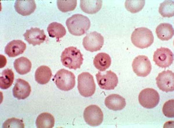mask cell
Here are the masks:
<instances>
[{"label": "cell", "instance_id": "2", "mask_svg": "<svg viewBox=\"0 0 174 128\" xmlns=\"http://www.w3.org/2000/svg\"><path fill=\"white\" fill-rule=\"evenodd\" d=\"M79 50L76 47L70 46L66 48L61 56L63 65L70 69L76 70L79 69L84 59Z\"/></svg>", "mask_w": 174, "mask_h": 128}, {"label": "cell", "instance_id": "1", "mask_svg": "<svg viewBox=\"0 0 174 128\" xmlns=\"http://www.w3.org/2000/svg\"><path fill=\"white\" fill-rule=\"evenodd\" d=\"M66 24L70 33L75 36H81L89 29L90 22L88 18L81 14H75L68 18Z\"/></svg>", "mask_w": 174, "mask_h": 128}, {"label": "cell", "instance_id": "16", "mask_svg": "<svg viewBox=\"0 0 174 128\" xmlns=\"http://www.w3.org/2000/svg\"><path fill=\"white\" fill-rule=\"evenodd\" d=\"M16 11L23 16H28L33 13L36 6L33 0H16L14 4Z\"/></svg>", "mask_w": 174, "mask_h": 128}, {"label": "cell", "instance_id": "10", "mask_svg": "<svg viewBox=\"0 0 174 128\" xmlns=\"http://www.w3.org/2000/svg\"><path fill=\"white\" fill-rule=\"evenodd\" d=\"M104 43L103 37L101 34L96 31L88 34L83 40V45L85 49L92 52L100 50Z\"/></svg>", "mask_w": 174, "mask_h": 128}, {"label": "cell", "instance_id": "19", "mask_svg": "<svg viewBox=\"0 0 174 128\" xmlns=\"http://www.w3.org/2000/svg\"><path fill=\"white\" fill-rule=\"evenodd\" d=\"M111 60L107 54L100 52L97 54L93 60V64L97 69L101 71H105L108 68L111 64Z\"/></svg>", "mask_w": 174, "mask_h": 128}, {"label": "cell", "instance_id": "12", "mask_svg": "<svg viewBox=\"0 0 174 128\" xmlns=\"http://www.w3.org/2000/svg\"><path fill=\"white\" fill-rule=\"evenodd\" d=\"M157 87L161 90L166 92L174 90V74L168 70L160 73L156 78Z\"/></svg>", "mask_w": 174, "mask_h": 128}, {"label": "cell", "instance_id": "24", "mask_svg": "<svg viewBox=\"0 0 174 128\" xmlns=\"http://www.w3.org/2000/svg\"><path fill=\"white\" fill-rule=\"evenodd\" d=\"M55 121L54 118L51 114L44 112L38 116L36 124L37 128H52L54 126Z\"/></svg>", "mask_w": 174, "mask_h": 128}, {"label": "cell", "instance_id": "27", "mask_svg": "<svg viewBox=\"0 0 174 128\" xmlns=\"http://www.w3.org/2000/svg\"><path fill=\"white\" fill-rule=\"evenodd\" d=\"M145 0H126L125 6L126 9L132 13L138 12L144 7Z\"/></svg>", "mask_w": 174, "mask_h": 128}, {"label": "cell", "instance_id": "18", "mask_svg": "<svg viewBox=\"0 0 174 128\" xmlns=\"http://www.w3.org/2000/svg\"><path fill=\"white\" fill-rule=\"evenodd\" d=\"M156 33L158 37L162 41H168L174 35V29L171 25L168 23L160 24L156 27Z\"/></svg>", "mask_w": 174, "mask_h": 128}, {"label": "cell", "instance_id": "6", "mask_svg": "<svg viewBox=\"0 0 174 128\" xmlns=\"http://www.w3.org/2000/svg\"><path fill=\"white\" fill-rule=\"evenodd\" d=\"M160 95L154 89L147 88L140 93L138 100L140 104L144 108L151 109L156 107L160 101Z\"/></svg>", "mask_w": 174, "mask_h": 128}, {"label": "cell", "instance_id": "15", "mask_svg": "<svg viewBox=\"0 0 174 128\" xmlns=\"http://www.w3.org/2000/svg\"><path fill=\"white\" fill-rule=\"evenodd\" d=\"M26 47V44L22 40H14L7 44L5 52L9 57H14L23 54Z\"/></svg>", "mask_w": 174, "mask_h": 128}, {"label": "cell", "instance_id": "17", "mask_svg": "<svg viewBox=\"0 0 174 128\" xmlns=\"http://www.w3.org/2000/svg\"><path fill=\"white\" fill-rule=\"evenodd\" d=\"M105 104L109 109L117 111L123 109L126 105V102L125 99L120 95L112 94L106 97Z\"/></svg>", "mask_w": 174, "mask_h": 128}, {"label": "cell", "instance_id": "11", "mask_svg": "<svg viewBox=\"0 0 174 128\" xmlns=\"http://www.w3.org/2000/svg\"><path fill=\"white\" fill-rule=\"evenodd\" d=\"M133 70L138 76L145 77L150 73L152 65L148 58L145 55H139L133 60L132 63Z\"/></svg>", "mask_w": 174, "mask_h": 128}, {"label": "cell", "instance_id": "14", "mask_svg": "<svg viewBox=\"0 0 174 128\" xmlns=\"http://www.w3.org/2000/svg\"><path fill=\"white\" fill-rule=\"evenodd\" d=\"M31 92L30 86L27 82L21 78L16 80L12 89L14 97L18 99H24L29 96Z\"/></svg>", "mask_w": 174, "mask_h": 128}, {"label": "cell", "instance_id": "5", "mask_svg": "<svg viewBox=\"0 0 174 128\" xmlns=\"http://www.w3.org/2000/svg\"><path fill=\"white\" fill-rule=\"evenodd\" d=\"M77 88L82 96L88 97L94 94L96 85L93 76L88 72H83L78 77Z\"/></svg>", "mask_w": 174, "mask_h": 128}, {"label": "cell", "instance_id": "20", "mask_svg": "<svg viewBox=\"0 0 174 128\" xmlns=\"http://www.w3.org/2000/svg\"><path fill=\"white\" fill-rule=\"evenodd\" d=\"M52 76L51 69L46 65L38 67L35 73V79L39 84H44L48 82Z\"/></svg>", "mask_w": 174, "mask_h": 128}, {"label": "cell", "instance_id": "9", "mask_svg": "<svg viewBox=\"0 0 174 128\" xmlns=\"http://www.w3.org/2000/svg\"><path fill=\"white\" fill-rule=\"evenodd\" d=\"M173 59V54L167 48L161 47L157 48L154 52L153 56V61L155 64L162 68H166L170 66Z\"/></svg>", "mask_w": 174, "mask_h": 128}, {"label": "cell", "instance_id": "21", "mask_svg": "<svg viewBox=\"0 0 174 128\" xmlns=\"http://www.w3.org/2000/svg\"><path fill=\"white\" fill-rule=\"evenodd\" d=\"M102 0H81L80 7L85 13L92 14L97 12L101 9Z\"/></svg>", "mask_w": 174, "mask_h": 128}, {"label": "cell", "instance_id": "8", "mask_svg": "<svg viewBox=\"0 0 174 128\" xmlns=\"http://www.w3.org/2000/svg\"><path fill=\"white\" fill-rule=\"evenodd\" d=\"M96 76L99 86L102 89H114L118 83L117 75L110 70L107 71L105 74L98 71Z\"/></svg>", "mask_w": 174, "mask_h": 128}, {"label": "cell", "instance_id": "28", "mask_svg": "<svg viewBox=\"0 0 174 128\" xmlns=\"http://www.w3.org/2000/svg\"><path fill=\"white\" fill-rule=\"evenodd\" d=\"M77 3L76 0L57 1L58 8L63 12L73 10L76 7Z\"/></svg>", "mask_w": 174, "mask_h": 128}, {"label": "cell", "instance_id": "4", "mask_svg": "<svg viewBox=\"0 0 174 128\" xmlns=\"http://www.w3.org/2000/svg\"><path fill=\"white\" fill-rule=\"evenodd\" d=\"M75 78L74 74L72 72L62 69L56 73L53 80L58 89L62 91H67L74 87Z\"/></svg>", "mask_w": 174, "mask_h": 128}, {"label": "cell", "instance_id": "29", "mask_svg": "<svg viewBox=\"0 0 174 128\" xmlns=\"http://www.w3.org/2000/svg\"><path fill=\"white\" fill-rule=\"evenodd\" d=\"M24 125L22 120L15 118H9L5 121L3 125V128H24Z\"/></svg>", "mask_w": 174, "mask_h": 128}, {"label": "cell", "instance_id": "25", "mask_svg": "<svg viewBox=\"0 0 174 128\" xmlns=\"http://www.w3.org/2000/svg\"><path fill=\"white\" fill-rule=\"evenodd\" d=\"M14 78V74L11 69L7 68L4 70L0 77L1 89H6L9 88L13 83Z\"/></svg>", "mask_w": 174, "mask_h": 128}, {"label": "cell", "instance_id": "26", "mask_svg": "<svg viewBox=\"0 0 174 128\" xmlns=\"http://www.w3.org/2000/svg\"><path fill=\"white\" fill-rule=\"evenodd\" d=\"M174 1L165 0L160 4L159 12L163 17H170L174 16Z\"/></svg>", "mask_w": 174, "mask_h": 128}, {"label": "cell", "instance_id": "23", "mask_svg": "<svg viewBox=\"0 0 174 128\" xmlns=\"http://www.w3.org/2000/svg\"><path fill=\"white\" fill-rule=\"evenodd\" d=\"M14 66L19 74L24 75L30 71L32 63L28 58L21 57L15 60L14 63Z\"/></svg>", "mask_w": 174, "mask_h": 128}, {"label": "cell", "instance_id": "3", "mask_svg": "<svg viewBox=\"0 0 174 128\" xmlns=\"http://www.w3.org/2000/svg\"><path fill=\"white\" fill-rule=\"evenodd\" d=\"M131 39L135 46L143 49L151 46L154 38L151 31L147 28L141 27L135 29L131 34Z\"/></svg>", "mask_w": 174, "mask_h": 128}, {"label": "cell", "instance_id": "30", "mask_svg": "<svg viewBox=\"0 0 174 128\" xmlns=\"http://www.w3.org/2000/svg\"><path fill=\"white\" fill-rule=\"evenodd\" d=\"M162 112L167 117L173 118L174 117V100L171 99L166 101L162 108Z\"/></svg>", "mask_w": 174, "mask_h": 128}, {"label": "cell", "instance_id": "7", "mask_svg": "<svg viewBox=\"0 0 174 128\" xmlns=\"http://www.w3.org/2000/svg\"><path fill=\"white\" fill-rule=\"evenodd\" d=\"M84 117L86 123L92 126H96L102 123L103 114L98 106L92 105L87 107L84 113Z\"/></svg>", "mask_w": 174, "mask_h": 128}, {"label": "cell", "instance_id": "13", "mask_svg": "<svg viewBox=\"0 0 174 128\" xmlns=\"http://www.w3.org/2000/svg\"><path fill=\"white\" fill-rule=\"evenodd\" d=\"M23 36L25 39L29 44H32L33 46L40 45L44 42L46 37L44 30L37 27H32L27 30Z\"/></svg>", "mask_w": 174, "mask_h": 128}, {"label": "cell", "instance_id": "22", "mask_svg": "<svg viewBox=\"0 0 174 128\" xmlns=\"http://www.w3.org/2000/svg\"><path fill=\"white\" fill-rule=\"evenodd\" d=\"M47 31L50 37H56L57 42H59L60 39L65 36L66 31L65 27L61 23L53 22L48 26Z\"/></svg>", "mask_w": 174, "mask_h": 128}]
</instances>
